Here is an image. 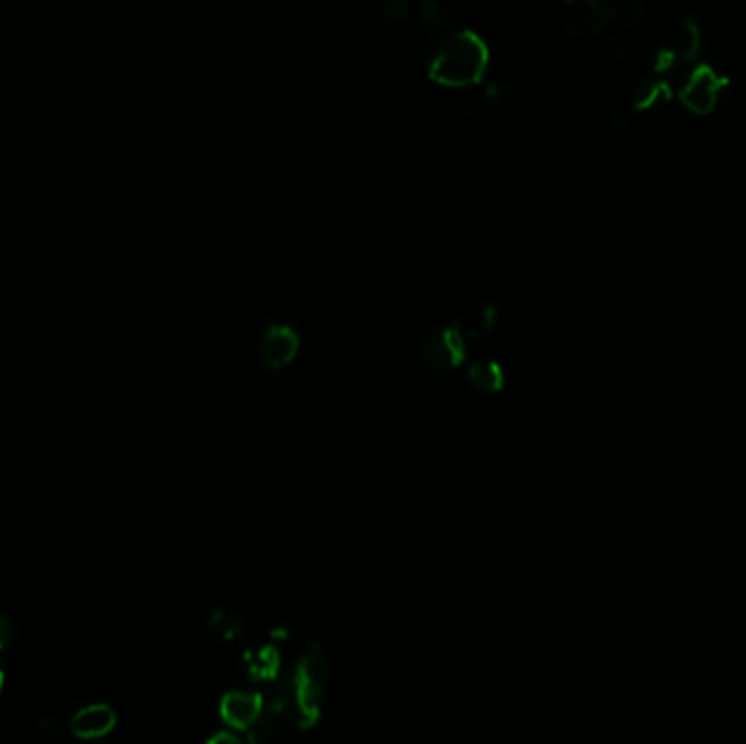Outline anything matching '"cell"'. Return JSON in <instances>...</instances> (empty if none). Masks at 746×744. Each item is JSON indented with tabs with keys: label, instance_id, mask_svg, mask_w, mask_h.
<instances>
[{
	"label": "cell",
	"instance_id": "obj_17",
	"mask_svg": "<svg viewBox=\"0 0 746 744\" xmlns=\"http://www.w3.org/2000/svg\"><path fill=\"white\" fill-rule=\"evenodd\" d=\"M208 744H243V742H240L234 734H230V731H221V734H216Z\"/></svg>",
	"mask_w": 746,
	"mask_h": 744
},
{
	"label": "cell",
	"instance_id": "obj_8",
	"mask_svg": "<svg viewBox=\"0 0 746 744\" xmlns=\"http://www.w3.org/2000/svg\"><path fill=\"white\" fill-rule=\"evenodd\" d=\"M221 718L230 727H254L262 714V696L251 692H227L221 701Z\"/></svg>",
	"mask_w": 746,
	"mask_h": 744
},
{
	"label": "cell",
	"instance_id": "obj_3",
	"mask_svg": "<svg viewBox=\"0 0 746 744\" xmlns=\"http://www.w3.org/2000/svg\"><path fill=\"white\" fill-rule=\"evenodd\" d=\"M729 79L718 72L714 66L701 64L696 66L692 75L685 79L681 86V101L690 107L696 114H707L712 112L720 94L727 88Z\"/></svg>",
	"mask_w": 746,
	"mask_h": 744
},
{
	"label": "cell",
	"instance_id": "obj_10",
	"mask_svg": "<svg viewBox=\"0 0 746 744\" xmlns=\"http://www.w3.org/2000/svg\"><path fill=\"white\" fill-rule=\"evenodd\" d=\"M467 378L480 391H496L504 382V371L496 360H476V363L469 365Z\"/></svg>",
	"mask_w": 746,
	"mask_h": 744
},
{
	"label": "cell",
	"instance_id": "obj_4",
	"mask_svg": "<svg viewBox=\"0 0 746 744\" xmlns=\"http://www.w3.org/2000/svg\"><path fill=\"white\" fill-rule=\"evenodd\" d=\"M463 343L461 334L454 328L432 330L419 341V352L432 369H448L459 365L463 358Z\"/></svg>",
	"mask_w": 746,
	"mask_h": 744
},
{
	"label": "cell",
	"instance_id": "obj_14",
	"mask_svg": "<svg viewBox=\"0 0 746 744\" xmlns=\"http://www.w3.org/2000/svg\"><path fill=\"white\" fill-rule=\"evenodd\" d=\"M511 92V83L504 81V79H491L487 86L483 88V94L487 96V99L491 101H502L504 96H507Z\"/></svg>",
	"mask_w": 746,
	"mask_h": 744
},
{
	"label": "cell",
	"instance_id": "obj_15",
	"mask_svg": "<svg viewBox=\"0 0 746 744\" xmlns=\"http://www.w3.org/2000/svg\"><path fill=\"white\" fill-rule=\"evenodd\" d=\"M14 640H16L14 620L0 614V651H3V648H7V646H11V642H14Z\"/></svg>",
	"mask_w": 746,
	"mask_h": 744
},
{
	"label": "cell",
	"instance_id": "obj_12",
	"mask_svg": "<svg viewBox=\"0 0 746 744\" xmlns=\"http://www.w3.org/2000/svg\"><path fill=\"white\" fill-rule=\"evenodd\" d=\"M445 16H448V9L439 3H432V0H424V3L417 7V18L421 22H426L428 27H441V24L448 20Z\"/></svg>",
	"mask_w": 746,
	"mask_h": 744
},
{
	"label": "cell",
	"instance_id": "obj_16",
	"mask_svg": "<svg viewBox=\"0 0 746 744\" xmlns=\"http://www.w3.org/2000/svg\"><path fill=\"white\" fill-rule=\"evenodd\" d=\"M605 48H607V51L611 55H616V57H622L624 53H627V46H624V42H622V38H620L618 33L607 35V38H605Z\"/></svg>",
	"mask_w": 746,
	"mask_h": 744
},
{
	"label": "cell",
	"instance_id": "obj_6",
	"mask_svg": "<svg viewBox=\"0 0 746 744\" xmlns=\"http://www.w3.org/2000/svg\"><path fill=\"white\" fill-rule=\"evenodd\" d=\"M116 720L118 716L112 705L92 703L72 714L68 729H70V734L79 740H96V738H105L107 734H112L116 727Z\"/></svg>",
	"mask_w": 746,
	"mask_h": 744
},
{
	"label": "cell",
	"instance_id": "obj_5",
	"mask_svg": "<svg viewBox=\"0 0 746 744\" xmlns=\"http://www.w3.org/2000/svg\"><path fill=\"white\" fill-rule=\"evenodd\" d=\"M613 16V7L598 0H568L561 5V20L568 33H594L600 31Z\"/></svg>",
	"mask_w": 746,
	"mask_h": 744
},
{
	"label": "cell",
	"instance_id": "obj_13",
	"mask_svg": "<svg viewBox=\"0 0 746 744\" xmlns=\"http://www.w3.org/2000/svg\"><path fill=\"white\" fill-rule=\"evenodd\" d=\"M613 16L622 18L627 24H635V22H640L646 16V5H642V3H627V5L613 7Z\"/></svg>",
	"mask_w": 746,
	"mask_h": 744
},
{
	"label": "cell",
	"instance_id": "obj_9",
	"mask_svg": "<svg viewBox=\"0 0 746 744\" xmlns=\"http://www.w3.org/2000/svg\"><path fill=\"white\" fill-rule=\"evenodd\" d=\"M493 321H496V306L493 304H476L469 308L467 312H463V315L456 319L454 323V330L461 334V339L465 341L467 336H476V334H483L487 330H491Z\"/></svg>",
	"mask_w": 746,
	"mask_h": 744
},
{
	"label": "cell",
	"instance_id": "obj_11",
	"mask_svg": "<svg viewBox=\"0 0 746 744\" xmlns=\"http://www.w3.org/2000/svg\"><path fill=\"white\" fill-rule=\"evenodd\" d=\"M666 96H668L666 81L646 77L644 81L637 83V88L633 90V96H631V103L635 107H648V105L657 103L659 99H666Z\"/></svg>",
	"mask_w": 746,
	"mask_h": 744
},
{
	"label": "cell",
	"instance_id": "obj_18",
	"mask_svg": "<svg viewBox=\"0 0 746 744\" xmlns=\"http://www.w3.org/2000/svg\"><path fill=\"white\" fill-rule=\"evenodd\" d=\"M3 683H5V672L3 668H0V690H3Z\"/></svg>",
	"mask_w": 746,
	"mask_h": 744
},
{
	"label": "cell",
	"instance_id": "obj_2",
	"mask_svg": "<svg viewBox=\"0 0 746 744\" xmlns=\"http://www.w3.org/2000/svg\"><path fill=\"white\" fill-rule=\"evenodd\" d=\"M701 48V29L699 22L692 16H681L672 29L668 31L666 40L661 42L657 57H655V70H668L677 62H688Z\"/></svg>",
	"mask_w": 746,
	"mask_h": 744
},
{
	"label": "cell",
	"instance_id": "obj_7",
	"mask_svg": "<svg viewBox=\"0 0 746 744\" xmlns=\"http://www.w3.org/2000/svg\"><path fill=\"white\" fill-rule=\"evenodd\" d=\"M299 350L297 332L286 326V323H271L267 332L262 334L260 356L267 367H284L291 363Z\"/></svg>",
	"mask_w": 746,
	"mask_h": 744
},
{
	"label": "cell",
	"instance_id": "obj_1",
	"mask_svg": "<svg viewBox=\"0 0 746 744\" xmlns=\"http://www.w3.org/2000/svg\"><path fill=\"white\" fill-rule=\"evenodd\" d=\"M487 62V44L469 29L437 35L424 48V64L430 77L456 88L478 81Z\"/></svg>",
	"mask_w": 746,
	"mask_h": 744
}]
</instances>
